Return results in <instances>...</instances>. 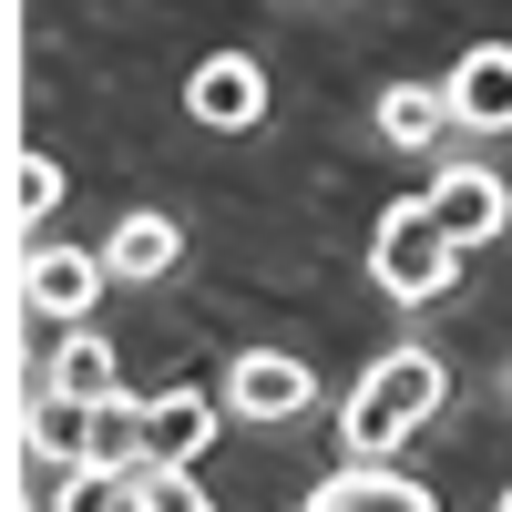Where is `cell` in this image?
<instances>
[{"instance_id":"2e32d148","label":"cell","mask_w":512,"mask_h":512,"mask_svg":"<svg viewBox=\"0 0 512 512\" xmlns=\"http://www.w3.org/2000/svg\"><path fill=\"white\" fill-rule=\"evenodd\" d=\"M502 502H512V492H502Z\"/></svg>"},{"instance_id":"9a60e30c","label":"cell","mask_w":512,"mask_h":512,"mask_svg":"<svg viewBox=\"0 0 512 512\" xmlns=\"http://www.w3.org/2000/svg\"><path fill=\"white\" fill-rule=\"evenodd\" d=\"M52 205H62V164H52V154H31V144H21V154H11V226L31 236L41 216H52Z\"/></svg>"},{"instance_id":"7c38bea8","label":"cell","mask_w":512,"mask_h":512,"mask_svg":"<svg viewBox=\"0 0 512 512\" xmlns=\"http://www.w3.org/2000/svg\"><path fill=\"white\" fill-rule=\"evenodd\" d=\"M93 502H134V512H195L205 492H195V461H123V472H103L93 482Z\"/></svg>"},{"instance_id":"5bb4252c","label":"cell","mask_w":512,"mask_h":512,"mask_svg":"<svg viewBox=\"0 0 512 512\" xmlns=\"http://www.w3.org/2000/svg\"><path fill=\"white\" fill-rule=\"evenodd\" d=\"M82 461H93V482L123 472V461H144V400L134 390H103L93 400V451H82Z\"/></svg>"},{"instance_id":"8fae6325","label":"cell","mask_w":512,"mask_h":512,"mask_svg":"<svg viewBox=\"0 0 512 512\" xmlns=\"http://www.w3.org/2000/svg\"><path fill=\"white\" fill-rule=\"evenodd\" d=\"M216 441V390H154L144 400V451L154 461H195Z\"/></svg>"},{"instance_id":"30bf717a","label":"cell","mask_w":512,"mask_h":512,"mask_svg":"<svg viewBox=\"0 0 512 512\" xmlns=\"http://www.w3.org/2000/svg\"><path fill=\"white\" fill-rule=\"evenodd\" d=\"M103 256H113V287H154V277H175L185 226H175V216H154V205H134V216L103 236Z\"/></svg>"},{"instance_id":"277c9868","label":"cell","mask_w":512,"mask_h":512,"mask_svg":"<svg viewBox=\"0 0 512 512\" xmlns=\"http://www.w3.org/2000/svg\"><path fill=\"white\" fill-rule=\"evenodd\" d=\"M226 410L236 420H297V410H318V369L287 349H246L226 369Z\"/></svg>"},{"instance_id":"8992f818","label":"cell","mask_w":512,"mask_h":512,"mask_svg":"<svg viewBox=\"0 0 512 512\" xmlns=\"http://www.w3.org/2000/svg\"><path fill=\"white\" fill-rule=\"evenodd\" d=\"M431 216H441L461 246H492V236L512 226V185L492 175V164L461 154V164H441V175H431Z\"/></svg>"},{"instance_id":"ba28073f","label":"cell","mask_w":512,"mask_h":512,"mask_svg":"<svg viewBox=\"0 0 512 512\" xmlns=\"http://www.w3.org/2000/svg\"><path fill=\"white\" fill-rule=\"evenodd\" d=\"M451 103H461V134H512V41H472L451 62Z\"/></svg>"},{"instance_id":"4fadbf2b","label":"cell","mask_w":512,"mask_h":512,"mask_svg":"<svg viewBox=\"0 0 512 512\" xmlns=\"http://www.w3.org/2000/svg\"><path fill=\"white\" fill-rule=\"evenodd\" d=\"M31 379H52V390H72V400H103V390H123V379H113V349H103L93 328H62V349L41 359Z\"/></svg>"},{"instance_id":"9c48e42d","label":"cell","mask_w":512,"mask_h":512,"mask_svg":"<svg viewBox=\"0 0 512 512\" xmlns=\"http://www.w3.org/2000/svg\"><path fill=\"white\" fill-rule=\"evenodd\" d=\"M379 134H390L400 154H441V144L461 134L451 82H390V93H379Z\"/></svg>"},{"instance_id":"52a82bcc","label":"cell","mask_w":512,"mask_h":512,"mask_svg":"<svg viewBox=\"0 0 512 512\" xmlns=\"http://www.w3.org/2000/svg\"><path fill=\"white\" fill-rule=\"evenodd\" d=\"M308 502H318V512H359V502H390V512H431V482H410L390 451H349V461H338V472H328Z\"/></svg>"},{"instance_id":"5b68a950","label":"cell","mask_w":512,"mask_h":512,"mask_svg":"<svg viewBox=\"0 0 512 512\" xmlns=\"http://www.w3.org/2000/svg\"><path fill=\"white\" fill-rule=\"evenodd\" d=\"M185 113L216 123V134H256V123H267V72H256L246 52L195 62V72H185Z\"/></svg>"},{"instance_id":"3957f363","label":"cell","mask_w":512,"mask_h":512,"mask_svg":"<svg viewBox=\"0 0 512 512\" xmlns=\"http://www.w3.org/2000/svg\"><path fill=\"white\" fill-rule=\"evenodd\" d=\"M103 287H113V256H93V246H21V308L31 318L82 328Z\"/></svg>"},{"instance_id":"6da1fadb","label":"cell","mask_w":512,"mask_h":512,"mask_svg":"<svg viewBox=\"0 0 512 512\" xmlns=\"http://www.w3.org/2000/svg\"><path fill=\"white\" fill-rule=\"evenodd\" d=\"M441 400H451V369H441L431 349H390V359H369L359 390L338 400V451H400Z\"/></svg>"},{"instance_id":"7a4b0ae2","label":"cell","mask_w":512,"mask_h":512,"mask_svg":"<svg viewBox=\"0 0 512 512\" xmlns=\"http://www.w3.org/2000/svg\"><path fill=\"white\" fill-rule=\"evenodd\" d=\"M461 256H472V246H461V236L431 216V195H420V205H390V216H379V236H369V277L390 287L400 308H431V297L461 277Z\"/></svg>"}]
</instances>
